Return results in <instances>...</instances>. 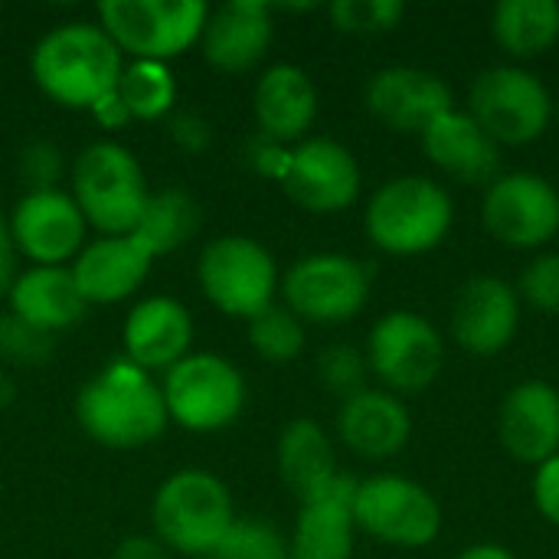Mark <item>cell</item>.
Here are the masks:
<instances>
[{
  "instance_id": "6da1fadb",
  "label": "cell",
  "mask_w": 559,
  "mask_h": 559,
  "mask_svg": "<svg viewBox=\"0 0 559 559\" xmlns=\"http://www.w3.org/2000/svg\"><path fill=\"white\" fill-rule=\"evenodd\" d=\"M75 419L105 449H141L170 423L160 386L128 357L111 360L79 390Z\"/></svg>"
},
{
  "instance_id": "7a4b0ae2",
  "label": "cell",
  "mask_w": 559,
  "mask_h": 559,
  "mask_svg": "<svg viewBox=\"0 0 559 559\" xmlns=\"http://www.w3.org/2000/svg\"><path fill=\"white\" fill-rule=\"evenodd\" d=\"M124 52L98 23H62L33 49V79L62 108H92L118 88Z\"/></svg>"
},
{
  "instance_id": "3957f363",
  "label": "cell",
  "mask_w": 559,
  "mask_h": 559,
  "mask_svg": "<svg viewBox=\"0 0 559 559\" xmlns=\"http://www.w3.org/2000/svg\"><path fill=\"white\" fill-rule=\"evenodd\" d=\"M151 521L157 540L167 550H177L180 557L206 559L223 544L226 531L236 521V511L229 488L216 475L203 468H183L157 488Z\"/></svg>"
},
{
  "instance_id": "277c9868",
  "label": "cell",
  "mask_w": 559,
  "mask_h": 559,
  "mask_svg": "<svg viewBox=\"0 0 559 559\" xmlns=\"http://www.w3.org/2000/svg\"><path fill=\"white\" fill-rule=\"evenodd\" d=\"M72 200L79 203L85 223H92L102 236H128L134 233L141 210L147 203V183L138 157L118 141L88 144L72 170Z\"/></svg>"
},
{
  "instance_id": "5b68a950",
  "label": "cell",
  "mask_w": 559,
  "mask_h": 559,
  "mask_svg": "<svg viewBox=\"0 0 559 559\" xmlns=\"http://www.w3.org/2000/svg\"><path fill=\"white\" fill-rule=\"evenodd\" d=\"M452 200L429 177H396L383 183L367 206V236L393 255L436 249L452 229Z\"/></svg>"
},
{
  "instance_id": "8992f818",
  "label": "cell",
  "mask_w": 559,
  "mask_h": 559,
  "mask_svg": "<svg viewBox=\"0 0 559 559\" xmlns=\"http://www.w3.org/2000/svg\"><path fill=\"white\" fill-rule=\"evenodd\" d=\"M98 16L121 52L167 62L200 43L210 10L200 0H102Z\"/></svg>"
},
{
  "instance_id": "52a82bcc",
  "label": "cell",
  "mask_w": 559,
  "mask_h": 559,
  "mask_svg": "<svg viewBox=\"0 0 559 559\" xmlns=\"http://www.w3.org/2000/svg\"><path fill=\"white\" fill-rule=\"evenodd\" d=\"M167 419L190 432H219L246 406V380L219 354H187L160 383Z\"/></svg>"
},
{
  "instance_id": "ba28073f",
  "label": "cell",
  "mask_w": 559,
  "mask_h": 559,
  "mask_svg": "<svg viewBox=\"0 0 559 559\" xmlns=\"http://www.w3.org/2000/svg\"><path fill=\"white\" fill-rule=\"evenodd\" d=\"M203 295L229 318L252 321L275 305L278 269L272 252L249 236H216L203 246L197 262Z\"/></svg>"
},
{
  "instance_id": "9c48e42d",
  "label": "cell",
  "mask_w": 559,
  "mask_h": 559,
  "mask_svg": "<svg viewBox=\"0 0 559 559\" xmlns=\"http://www.w3.org/2000/svg\"><path fill=\"white\" fill-rule=\"evenodd\" d=\"M468 115L498 144H531L547 131L554 102L534 72L521 66H495L472 82Z\"/></svg>"
},
{
  "instance_id": "30bf717a",
  "label": "cell",
  "mask_w": 559,
  "mask_h": 559,
  "mask_svg": "<svg viewBox=\"0 0 559 559\" xmlns=\"http://www.w3.org/2000/svg\"><path fill=\"white\" fill-rule=\"evenodd\" d=\"M285 308L314 324H344L367 305L370 272L341 252H314L298 259L282 278Z\"/></svg>"
},
{
  "instance_id": "8fae6325",
  "label": "cell",
  "mask_w": 559,
  "mask_h": 559,
  "mask_svg": "<svg viewBox=\"0 0 559 559\" xmlns=\"http://www.w3.org/2000/svg\"><path fill=\"white\" fill-rule=\"evenodd\" d=\"M354 527L393 547H426L442 531V511L423 485L380 475L357 485Z\"/></svg>"
},
{
  "instance_id": "7c38bea8",
  "label": "cell",
  "mask_w": 559,
  "mask_h": 559,
  "mask_svg": "<svg viewBox=\"0 0 559 559\" xmlns=\"http://www.w3.org/2000/svg\"><path fill=\"white\" fill-rule=\"evenodd\" d=\"M367 364L390 390L423 393L442 373L445 344L423 314L390 311L370 331Z\"/></svg>"
},
{
  "instance_id": "4fadbf2b",
  "label": "cell",
  "mask_w": 559,
  "mask_h": 559,
  "mask_svg": "<svg viewBox=\"0 0 559 559\" xmlns=\"http://www.w3.org/2000/svg\"><path fill=\"white\" fill-rule=\"evenodd\" d=\"M485 229L514 249H537L559 233V193L540 174H501L481 206Z\"/></svg>"
},
{
  "instance_id": "5bb4252c",
  "label": "cell",
  "mask_w": 559,
  "mask_h": 559,
  "mask_svg": "<svg viewBox=\"0 0 559 559\" xmlns=\"http://www.w3.org/2000/svg\"><path fill=\"white\" fill-rule=\"evenodd\" d=\"M85 216L66 190H29L16 200L10 236L33 265H66L85 249Z\"/></svg>"
},
{
  "instance_id": "9a60e30c",
  "label": "cell",
  "mask_w": 559,
  "mask_h": 559,
  "mask_svg": "<svg viewBox=\"0 0 559 559\" xmlns=\"http://www.w3.org/2000/svg\"><path fill=\"white\" fill-rule=\"evenodd\" d=\"M282 187L311 213H341L360 193V167L344 144L331 138H308L292 147Z\"/></svg>"
},
{
  "instance_id": "2e32d148",
  "label": "cell",
  "mask_w": 559,
  "mask_h": 559,
  "mask_svg": "<svg viewBox=\"0 0 559 559\" xmlns=\"http://www.w3.org/2000/svg\"><path fill=\"white\" fill-rule=\"evenodd\" d=\"M367 108L377 121H383L393 131L423 134L442 115L452 111V92L436 72L390 66L367 82Z\"/></svg>"
},
{
  "instance_id": "e0dca14e",
  "label": "cell",
  "mask_w": 559,
  "mask_h": 559,
  "mask_svg": "<svg viewBox=\"0 0 559 559\" xmlns=\"http://www.w3.org/2000/svg\"><path fill=\"white\" fill-rule=\"evenodd\" d=\"M521 324L518 292L498 275H475L462 285L452 308V337L468 350L491 357L504 350Z\"/></svg>"
},
{
  "instance_id": "ac0fdd59",
  "label": "cell",
  "mask_w": 559,
  "mask_h": 559,
  "mask_svg": "<svg viewBox=\"0 0 559 559\" xmlns=\"http://www.w3.org/2000/svg\"><path fill=\"white\" fill-rule=\"evenodd\" d=\"M154 255L128 236H98L69 265L85 305H115L141 288Z\"/></svg>"
},
{
  "instance_id": "d6986e66",
  "label": "cell",
  "mask_w": 559,
  "mask_h": 559,
  "mask_svg": "<svg viewBox=\"0 0 559 559\" xmlns=\"http://www.w3.org/2000/svg\"><path fill=\"white\" fill-rule=\"evenodd\" d=\"M121 341H124V354L131 364H138L147 373L154 370L167 373L174 364H180L190 354V344H193L190 311L177 298H167V295L144 298L124 318Z\"/></svg>"
},
{
  "instance_id": "ffe728a7",
  "label": "cell",
  "mask_w": 559,
  "mask_h": 559,
  "mask_svg": "<svg viewBox=\"0 0 559 559\" xmlns=\"http://www.w3.org/2000/svg\"><path fill=\"white\" fill-rule=\"evenodd\" d=\"M501 445L527 465H544L559 455V390L544 380L518 383L498 419Z\"/></svg>"
},
{
  "instance_id": "44dd1931",
  "label": "cell",
  "mask_w": 559,
  "mask_h": 559,
  "mask_svg": "<svg viewBox=\"0 0 559 559\" xmlns=\"http://www.w3.org/2000/svg\"><path fill=\"white\" fill-rule=\"evenodd\" d=\"M272 33V7L259 0H226L206 16L200 46L210 66L223 72H246L269 52Z\"/></svg>"
},
{
  "instance_id": "7402d4cb",
  "label": "cell",
  "mask_w": 559,
  "mask_h": 559,
  "mask_svg": "<svg viewBox=\"0 0 559 559\" xmlns=\"http://www.w3.org/2000/svg\"><path fill=\"white\" fill-rule=\"evenodd\" d=\"M426 157L462 183H495L501 174V144L468 115L449 111L423 134Z\"/></svg>"
},
{
  "instance_id": "603a6c76",
  "label": "cell",
  "mask_w": 559,
  "mask_h": 559,
  "mask_svg": "<svg viewBox=\"0 0 559 559\" xmlns=\"http://www.w3.org/2000/svg\"><path fill=\"white\" fill-rule=\"evenodd\" d=\"M354 495L357 481L337 475L321 495L301 501L288 559H350L354 554Z\"/></svg>"
},
{
  "instance_id": "cb8c5ba5",
  "label": "cell",
  "mask_w": 559,
  "mask_h": 559,
  "mask_svg": "<svg viewBox=\"0 0 559 559\" xmlns=\"http://www.w3.org/2000/svg\"><path fill=\"white\" fill-rule=\"evenodd\" d=\"M341 442L360 459H393L406 449L413 436V419L393 393L360 390L341 403L337 413Z\"/></svg>"
},
{
  "instance_id": "d4e9b609",
  "label": "cell",
  "mask_w": 559,
  "mask_h": 559,
  "mask_svg": "<svg viewBox=\"0 0 559 559\" xmlns=\"http://www.w3.org/2000/svg\"><path fill=\"white\" fill-rule=\"evenodd\" d=\"M252 111L259 121V134L288 144L305 138L318 115V92L311 75L301 66L278 62L262 72L252 92Z\"/></svg>"
},
{
  "instance_id": "484cf974",
  "label": "cell",
  "mask_w": 559,
  "mask_h": 559,
  "mask_svg": "<svg viewBox=\"0 0 559 559\" xmlns=\"http://www.w3.org/2000/svg\"><path fill=\"white\" fill-rule=\"evenodd\" d=\"M7 301H10V314L46 334L72 328L75 321H82L88 308L85 298L79 295L69 265H29L13 278Z\"/></svg>"
},
{
  "instance_id": "4316f807",
  "label": "cell",
  "mask_w": 559,
  "mask_h": 559,
  "mask_svg": "<svg viewBox=\"0 0 559 559\" xmlns=\"http://www.w3.org/2000/svg\"><path fill=\"white\" fill-rule=\"evenodd\" d=\"M278 472L282 481L298 495V501H311L341 475L334 445L314 419H295L282 429Z\"/></svg>"
},
{
  "instance_id": "83f0119b",
  "label": "cell",
  "mask_w": 559,
  "mask_h": 559,
  "mask_svg": "<svg viewBox=\"0 0 559 559\" xmlns=\"http://www.w3.org/2000/svg\"><path fill=\"white\" fill-rule=\"evenodd\" d=\"M200 229V206L197 200L180 187H164L157 193H147V203L141 210V219L134 226V239L151 255H167L190 242Z\"/></svg>"
},
{
  "instance_id": "f1b7e54d",
  "label": "cell",
  "mask_w": 559,
  "mask_h": 559,
  "mask_svg": "<svg viewBox=\"0 0 559 559\" xmlns=\"http://www.w3.org/2000/svg\"><path fill=\"white\" fill-rule=\"evenodd\" d=\"M495 39L521 59L540 56L559 39L557 0H501L491 16Z\"/></svg>"
},
{
  "instance_id": "f546056e",
  "label": "cell",
  "mask_w": 559,
  "mask_h": 559,
  "mask_svg": "<svg viewBox=\"0 0 559 559\" xmlns=\"http://www.w3.org/2000/svg\"><path fill=\"white\" fill-rule=\"evenodd\" d=\"M118 95L128 108L131 118L154 121L164 118L174 102H177V82L167 62H147V59H131L121 69L118 79Z\"/></svg>"
},
{
  "instance_id": "4dcf8cb0",
  "label": "cell",
  "mask_w": 559,
  "mask_h": 559,
  "mask_svg": "<svg viewBox=\"0 0 559 559\" xmlns=\"http://www.w3.org/2000/svg\"><path fill=\"white\" fill-rule=\"evenodd\" d=\"M249 344L259 357L272 364L295 360L305 347L301 318H295L285 305H269L249 321Z\"/></svg>"
},
{
  "instance_id": "1f68e13d",
  "label": "cell",
  "mask_w": 559,
  "mask_h": 559,
  "mask_svg": "<svg viewBox=\"0 0 559 559\" xmlns=\"http://www.w3.org/2000/svg\"><path fill=\"white\" fill-rule=\"evenodd\" d=\"M216 559H288V540L259 518H236L216 547Z\"/></svg>"
},
{
  "instance_id": "d6a6232c",
  "label": "cell",
  "mask_w": 559,
  "mask_h": 559,
  "mask_svg": "<svg viewBox=\"0 0 559 559\" xmlns=\"http://www.w3.org/2000/svg\"><path fill=\"white\" fill-rule=\"evenodd\" d=\"M328 13L344 33H383L403 20L406 7L400 0H337Z\"/></svg>"
},
{
  "instance_id": "836d02e7",
  "label": "cell",
  "mask_w": 559,
  "mask_h": 559,
  "mask_svg": "<svg viewBox=\"0 0 559 559\" xmlns=\"http://www.w3.org/2000/svg\"><path fill=\"white\" fill-rule=\"evenodd\" d=\"M52 350H56L52 334L20 321L16 314L0 318V360L20 367H39L52 357Z\"/></svg>"
},
{
  "instance_id": "e575fe53",
  "label": "cell",
  "mask_w": 559,
  "mask_h": 559,
  "mask_svg": "<svg viewBox=\"0 0 559 559\" xmlns=\"http://www.w3.org/2000/svg\"><path fill=\"white\" fill-rule=\"evenodd\" d=\"M367 370H370L367 357L360 350L347 347V344H334V347L321 350V357H318L321 383L331 393H337L341 400H350L360 390H367Z\"/></svg>"
},
{
  "instance_id": "d590c367",
  "label": "cell",
  "mask_w": 559,
  "mask_h": 559,
  "mask_svg": "<svg viewBox=\"0 0 559 559\" xmlns=\"http://www.w3.org/2000/svg\"><path fill=\"white\" fill-rule=\"evenodd\" d=\"M16 174L29 190H56V183L66 174V160L62 151L52 141H29L20 157H16Z\"/></svg>"
},
{
  "instance_id": "8d00e7d4",
  "label": "cell",
  "mask_w": 559,
  "mask_h": 559,
  "mask_svg": "<svg viewBox=\"0 0 559 559\" xmlns=\"http://www.w3.org/2000/svg\"><path fill=\"white\" fill-rule=\"evenodd\" d=\"M521 295L547 311V314H559V252H550V255H540L534 259L524 275H521Z\"/></svg>"
},
{
  "instance_id": "74e56055",
  "label": "cell",
  "mask_w": 559,
  "mask_h": 559,
  "mask_svg": "<svg viewBox=\"0 0 559 559\" xmlns=\"http://www.w3.org/2000/svg\"><path fill=\"white\" fill-rule=\"evenodd\" d=\"M534 501H537V511L559 527V455L547 459L544 465H537V475H534Z\"/></svg>"
},
{
  "instance_id": "f35d334b",
  "label": "cell",
  "mask_w": 559,
  "mask_h": 559,
  "mask_svg": "<svg viewBox=\"0 0 559 559\" xmlns=\"http://www.w3.org/2000/svg\"><path fill=\"white\" fill-rule=\"evenodd\" d=\"M170 138L177 147L190 151V154H200L210 141H213V128L206 118L193 115V111H177L174 121H170Z\"/></svg>"
},
{
  "instance_id": "ab89813d",
  "label": "cell",
  "mask_w": 559,
  "mask_h": 559,
  "mask_svg": "<svg viewBox=\"0 0 559 559\" xmlns=\"http://www.w3.org/2000/svg\"><path fill=\"white\" fill-rule=\"evenodd\" d=\"M249 160L255 164V170H262L265 177H275L282 180L285 170H288V160H292V151L265 134H259L252 144H249Z\"/></svg>"
},
{
  "instance_id": "60d3db41",
  "label": "cell",
  "mask_w": 559,
  "mask_h": 559,
  "mask_svg": "<svg viewBox=\"0 0 559 559\" xmlns=\"http://www.w3.org/2000/svg\"><path fill=\"white\" fill-rule=\"evenodd\" d=\"M88 111H92V118H95L102 128H121V124H128V121H131V115H128V108H124V102H121L118 88H115V92H108L105 98H98Z\"/></svg>"
},
{
  "instance_id": "b9f144b4",
  "label": "cell",
  "mask_w": 559,
  "mask_h": 559,
  "mask_svg": "<svg viewBox=\"0 0 559 559\" xmlns=\"http://www.w3.org/2000/svg\"><path fill=\"white\" fill-rule=\"evenodd\" d=\"M13 278H16V246L10 236V219L0 213V295L10 292Z\"/></svg>"
},
{
  "instance_id": "7bdbcfd3",
  "label": "cell",
  "mask_w": 559,
  "mask_h": 559,
  "mask_svg": "<svg viewBox=\"0 0 559 559\" xmlns=\"http://www.w3.org/2000/svg\"><path fill=\"white\" fill-rule=\"evenodd\" d=\"M111 559H170V554L157 537H128L118 544Z\"/></svg>"
},
{
  "instance_id": "ee69618b",
  "label": "cell",
  "mask_w": 559,
  "mask_h": 559,
  "mask_svg": "<svg viewBox=\"0 0 559 559\" xmlns=\"http://www.w3.org/2000/svg\"><path fill=\"white\" fill-rule=\"evenodd\" d=\"M459 559H514V557H511V550H504V547H498V544H475V547H468V550H465Z\"/></svg>"
},
{
  "instance_id": "f6af8a7d",
  "label": "cell",
  "mask_w": 559,
  "mask_h": 559,
  "mask_svg": "<svg viewBox=\"0 0 559 559\" xmlns=\"http://www.w3.org/2000/svg\"><path fill=\"white\" fill-rule=\"evenodd\" d=\"M13 383H10V377L7 373H0V409H7L10 403H13Z\"/></svg>"
},
{
  "instance_id": "bcb514c9",
  "label": "cell",
  "mask_w": 559,
  "mask_h": 559,
  "mask_svg": "<svg viewBox=\"0 0 559 559\" xmlns=\"http://www.w3.org/2000/svg\"><path fill=\"white\" fill-rule=\"evenodd\" d=\"M206 559H216V557H206Z\"/></svg>"
}]
</instances>
